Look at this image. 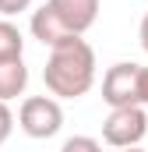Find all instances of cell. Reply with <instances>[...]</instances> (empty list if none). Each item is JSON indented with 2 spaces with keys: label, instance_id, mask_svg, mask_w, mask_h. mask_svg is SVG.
Wrapping results in <instances>:
<instances>
[{
  "label": "cell",
  "instance_id": "obj_1",
  "mask_svg": "<svg viewBox=\"0 0 148 152\" xmlns=\"http://www.w3.org/2000/svg\"><path fill=\"white\" fill-rule=\"evenodd\" d=\"M42 81L49 96L57 99H78L95 85V50L81 36L67 39L49 50V60L42 67Z\"/></svg>",
  "mask_w": 148,
  "mask_h": 152
},
{
  "label": "cell",
  "instance_id": "obj_2",
  "mask_svg": "<svg viewBox=\"0 0 148 152\" xmlns=\"http://www.w3.org/2000/svg\"><path fill=\"white\" fill-rule=\"evenodd\" d=\"M18 127L28 134V138H53L60 127H64V106L57 96H28L18 110Z\"/></svg>",
  "mask_w": 148,
  "mask_h": 152
},
{
  "label": "cell",
  "instance_id": "obj_3",
  "mask_svg": "<svg viewBox=\"0 0 148 152\" xmlns=\"http://www.w3.org/2000/svg\"><path fill=\"white\" fill-rule=\"evenodd\" d=\"M145 134H148L145 106H120V110H110V117L102 120V142L113 149H138Z\"/></svg>",
  "mask_w": 148,
  "mask_h": 152
},
{
  "label": "cell",
  "instance_id": "obj_4",
  "mask_svg": "<svg viewBox=\"0 0 148 152\" xmlns=\"http://www.w3.org/2000/svg\"><path fill=\"white\" fill-rule=\"evenodd\" d=\"M141 64L120 60L102 75V99L110 103V110L120 106H141Z\"/></svg>",
  "mask_w": 148,
  "mask_h": 152
},
{
  "label": "cell",
  "instance_id": "obj_5",
  "mask_svg": "<svg viewBox=\"0 0 148 152\" xmlns=\"http://www.w3.org/2000/svg\"><path fill=\"white\" fill-rule=\"evenodd\" d=\"M46 4L71 36H85L99 18V0H46Z\"/></svg>",
  "mask_w": 148,
  "mask_h": 152
},
{
  "label": "cell",
  "instance_id": "obj_6",
  "mask_svg": "<svg viewBox=\"0 0 148 152\" xmlns=\"http://www.w3.org/2000/svg\"><path fill=\"white\" fill-rule=\"evenodd\" d=\"M32 36L42 42V46H60V42H67V39H74L60 21H57V14L49 11V4H42L39 11H32Z\"/></svg>",
  "mask_w": 148,
  "mask_h": 152
},
{
  "label": "cell",
  "instance_id": "obj_7",
  "mask_svg": "<svg viewBox=\"0 0 148 152\" xmlns=\"http://www.w3.org/2000/svg\"><path fill=\"white\" fill-rule=\"evenodd\" d=\"M25 85H28V67H25L21 57L18 60H0V103L18 99L25 92Z\"/></svg>",
  "mask_w": 148,
  "mask_h": 152
},
{
  "label": "cell",
  "instance_id": "obj_8",
  "mask_svg": "<svg viewBox=\"0 0 148 152\" xmlns=\"http://www.w3.org/2000/svg\"><path fill=\"white\" fill-rule=\"evenodd\" d=\"M25 53V36L11 18H0V60H18Z\"/></svg>",
  "mask_w": 148,
  "mask_h": 152
},
{
  "label": "cell",
  "instance_id": "obj_9",
  "mask_svg": "<svg viewBox=\"0 0 148 152\" xmlns=\"http://www.w3.org/2000/svg\"><path fill=\"white\" fill-rule=\"evenodd\" d=\"M60 152H102V145L95 138H88V134H74V138H67L60 145Z\"/></svg>",
  "mask_w": 148,
  "mask_h": 152
},
{
  "label": "cell",
  "instance_id": "obj_10",
  "mask_svg": "<svg viewBox=\"0 0 148 152\" xmlns=\"http://www.w3.org/2000/svg\"><path fill=\"white\" fill-rule=\"evenodd\" d=\"M11 131H14V113H11L7 103H0V145L11 138Z\"/></svg>",
  "mask_w": 148,
  "mask_h": 152
},
{
  "label": "cell",
  "instance_id": "obj_11",
  "mask_svg": "<svg viewBox=\"0 0 148 152\" xmlns=\"http://www.w3.org/2000/svg\"><path fill=\"white\" fill-rule=\"evenodd\" d=\"M28 7H32V0H0V14L4 18H14V14H21Z\"/></svg>",
  "mask_w": 148,
  "mask_h": 152
},
{
  "label": "cell",
  "instance_id": "obj_12",
  "mask_svg": "<svg viewBox=\"0 0 148 152\" xmlns=\"http://www.w3.org/2000/svg\"><path fill=\"white\" fill-rule=\"evenodd\" d=\"M138 39H141V50L148 53V11H145V18H141V28H138Z\"/></svg>",
  "mask_w": 148,
  "mask_h": 152
},
{
  "label": "cell",
  "instance_id": "obj_13",
  "mask_svg": "<svg viewBox=\"0 0 148 152\" xmlns=\"http://www.w3.org/2000/svg\"><path fill=\"white\" fill-rule=\"evenodd\" d=\"M141 106L148 110V67L141 71Z\"/></svg>",
  "mask_w": 148,
  "mask_h": 152
},
{
  "label": "cell",
  "instance_id": "obj_14",
  "mask_svg": "<svg viewBox=\"0 0 148 152\" xmlns=\"http://www.w3.org/2000/svg\"><path fill=\"white\" fill-rule=\"evenodd\" d=\"M120 152H141V149H120Z\"/></svg>",
  "mask_w": 148,
  "mask_h": 152
}]
</instances>
